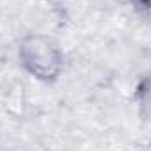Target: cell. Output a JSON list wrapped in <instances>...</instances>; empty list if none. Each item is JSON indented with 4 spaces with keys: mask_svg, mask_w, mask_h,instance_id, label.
<instances>
[{
    "mask_svg": "<svg viewBox=\"0 0 151 151\" xmlns=\"http://www.w3.org/2000/svg\"><path fill=\"white\" fill-rule=\"evenodd\" d=\"M137 106L141 116L151 123V74H148L137 88Z\"/></svg>",
    "mask_w": 151,
    "mask_h": 151,
    "instance_id": "obj_2",
    "label": "cell"
},
{
    "mask_svg": "<svg viewBox=\"0 0 151 151\" xmlns=\"http://www.w3.org/2000/svg\"><path fill=\"white\" fill-rule=\"evenodd\" d=\"M16 58L23 72L42 84H55L65 70V53L62 46L46 34L32 32L19 39Z\"/></svg>",
    "mask_w": 151,
    "mask_h": 151,
    "instance_id": "obj_1",
    "label": "cell"
},
{
    "mask_svg": "<svg viewBox=\"0 0 151 151\" xmlns=\"http://www.w3.org/2000/svg\"><path fill=\"white\" fill-rule=\"evenodd\" d=\"M132 11L148 25H151V0H127Z\"/></svg>",
    "mask_w": 151,
    "mask_h": 151,
    "instance_id": "obj_3",
    "label": "cell"
}]
</instances>
